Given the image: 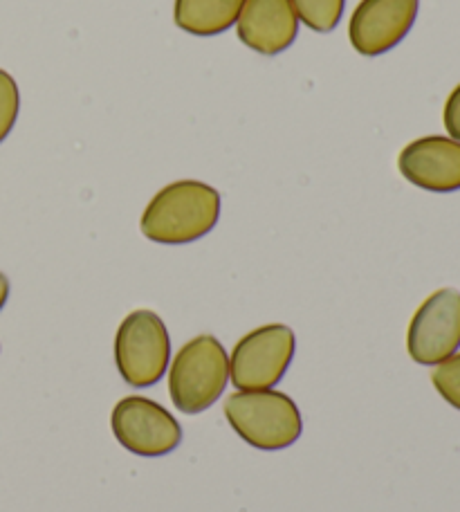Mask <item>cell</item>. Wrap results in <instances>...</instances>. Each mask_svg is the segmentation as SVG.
I'll use <instances>...</instances> for the list:
<instances>
[{
	"mask_svg": "<svg viewBox=\"0 0 460 512\" xmlns=\"http://www.w3.org/2000/svg\"><path fill=\"white\" fill-rule=\"evenodd\" d=\"M223 411L234 432L256 450H285L303 432L297 402L276 389L236 391L225 400Z\"/></svg>",
	"mask_w": 460,
	"mask_h": 512,
	"instance_id": "obj_2",
	"label": "cell"
},
{
	"mask_svg": "<svg viewBox=\"0 0 460 512\" xmlns=\"http://www.w3.org/2000/svg\"><path fill=\"white\" fill-rule=\"evenodd\" d=\"M229 358L214 335H198L176 353L169 369V393L182 414H200L223 396Z\"/></svg>",
	"mask_w": 460,
	"mask_h": 512,
	"instance_id": "obj_3",
	"label": "cell"
},
{
	"mask_svg": "<svg viewBox=\"0 0 460 512\" xmlns=\"http://www.w3.org/2000/svg\"><path fill=\"white\" fill-rule=\"evenodd\" d=\"M21 111V95H18L16 79L0 68V144L7 140Z\"/></svg>",
	"mask_w": 460,
	"mask_h": 512,
	"instance_id": "obj_13",
	"label": "cell"
},
{
	"mask_svg": "<svg viewBox=\"0 0 460 512\" xmlns=\"http://www.w3.org/2000/svg\"><path fill=\"white\" fill-rule=\"evenodd\" d=\"M420 0H362L348 23V39L362 57H380L400 45L418 18Z\"/></svg>",
	"mask_w": 460,
	"mask_h": 512,
	"instance_id": "obj_8",
	"label": "cell"
},
{
	"mask_svg": "<svg viewBox=\"0 0 460 512\" xmlns=\"http://www.w3.org/2000/svg\"><path fill=\"white\" fill-rule=\"evenodd\" d=\"M460 349V292L440 288L422 301L407 331V351L422 367H436Z\"/></svg>",
	"mask_w": 460,
	"mask_h": 512,
	"instance_id": "obj_7",
	"label": "cell"
},
{
	"mask_svg": "<svg viewBox=\"0 0 460 512\" xmlns=\"http://www.w3.org/2000/svg\"><path fill=\"white\" fill-rule=\"evenodd\" d=\"M431 382H434L440 396L460 411V353H454L452 358L436 364L434 373H431Z\"/></svg>",
	"mask_w": 460,
	"mask_h": 512,
	"instance_id": "obj_14",
	"label": "cell"
},
{
	"mask_svg": "<svg viewBox=\"0 0 460 512\" xmlns=\"http://www.w3.org/2000/svg\"><path fill=\"white\" fill-rule=\"evenodd\" d=\"M299 21L312 32L328 34L342 21L346 0H290Z\"/></svg>",
	"mask_w": 460,
	"mask_h": 512,
	"instance_id": "obj_12",
	"label": "cell"
},
{
	"mask_svg": "<svg viewBox=\"0 0 460 512\" xmlns=\"http://www.w3.org/2000/svg\"><path fill=\"white\" fill-rule=\"evenodd\" d=\"M297 337L285 324H268L243 335L229 358V378L238 391L272 389L288 371Z\"/></svg>",
	"mask_w": 460,
	"mask_h": 512,
	"instance_id": "obj_5",
	"label": "cell"
},
{
	"mask_svg": "<svg viewBox=\"0 0 460 512\" xmlns=\"http://www.w3.org/2000/svg\"><path fill=\"white\" fill-rule=\"evenodd\" d=\"M220 218V194L200 180L171 182L146 205L140 230L160 245H187L207 236Z\"/></svg>",
	"mask_w": 460,
	"mask_h": 512,
	"instance_id": "obj_1",
	"label": "cell"
},
{
	"mask_svg": "<svg viewBox=\"0 0 460 512\" xmlns=\"http://www.w3.org/2000/svg\"><path fill=\"white\" fill-rule=\"evenodd\" d=\"M110 427L124 450L146 459L167 456L182 443V427L171 411L142 396L119 400Z\"/></svg>",
	"mask_w": 460,
	"mask_h": 512,
	"instance_id": "obj_6",
	"label": "cell"
},
{
	"mask_svg": "<svg viewBox=\"0 0 460 512\" xmlns=\"http://www.w3.org/2000/svg\"><path fill=\"white\" fill-rule=\"evenodd\" d=\"M171 360V337L153 310H133L115 335V362L128 387L146 389L162 380Z\"/></svg>",
	"mask_w": 460,
	"mask_h": 512,
	"instance_id": "obj_4",
	"label": "cell"
},
{
	"mask_svg": "<svg viewBox=\"0 0 460 512\" xmlns=\"http://www.w3.org/2000/svg\"><path fill=\"white\" fill-rule=\"evenodd\" d=\"M7 299H9V279L5 277L3 272H0V310L5 308Z\"/></svg>",
	"mask_w": 460,
	"mask_h": 512,
	"instance_id": "obj_16",
	"label": "cell"
},
{
	"mask_svg": "<svg viewBox=\"0 0 460 512\" xmlns=\"http://www.w3.org/2000/svg\"><path fill=\"white\" fill-rule=\"evenodd\" d=\"M245 0H176L173 21L193 36H218L236 25Z\"/></svg>",
	"mask_w": 460,
	"mask_h": 512,
	"instance_id": "obj_11",
	"label": "cell"
},
{
	"mask_svg": "<svg viewBox=\"0 0 460 512\" xmlns=\"http://www.w3.org/2000/svg\"><path fill=\"white\" fill-rule=\"evenodd\" d=\"M402 178L431 194L460 191V142L449 135H427L400 151Z\"/></svg>",
	"mask_w": 460,
	"mask_h": 512,
	"instance_id": "obj_9",
	"label": "cell"
},
{
	"mask_svg": "<svg viewBox=\"0 0 460 512\" xmlns=\"http://www.w3.org/2000/svg\"><path fill=\"white\" fill-rule=\"evenodd\" d=\"M236 34L250 50L276 57L297 41L299 18L290 0H245Z\"/></svg>",
	"mask_w": 460,
	"mask_h": 512,
	"instance_id": "obj_10",
	"label": "cell"
},
{
	"mask_svg": "<svg viewBox=\"0 0 460 512\" xmlns=\"http://www.w3.org/2000/svg\"><path fill=\"white\" fill-rule=\"evenodd\" d=\"M443 122L449 137L460 142V84L447 97L443 108Z\"/></svg>",
	"mask_w": 460,
	"mask_h": 512,
	"instance_id": "obj_15",
	"label": "cell"
}]
</instances>
